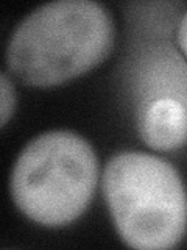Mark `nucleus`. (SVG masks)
<instances>
[{
    "label": "nucleus",
    "instance_id": "f03ea898",
    "mask_svg": "<svg viewBox=\"0 0 187 250\" xmlns=\"http://www.w3.org/2000/svg\"><path fill=\"white\" fill-rule=\"evenodd\" d=\"M103 195L123 242L140 250L175 247L187 230V192L178 170L145 152H120L103 170Z\"/></svg>",
    "mask_w": 187,
    "mask_h": 250
},
{
    "label": "nucleus",
    "instance_id": "f257e3e1",
    "mask_svg": "<svg viewBox=\"0 0 187 250\" xmlns=\"http://www.w3.org/2000/svg\"><path fill=\"white\" fill-rule=\"evenodd\" d=\"M114 44V22L92 0H58L37 6L16 27L6 66L20 82L49 88L88 72Z\"/></svg>",
    "mask_w": 187,
    "mask_h": 250
},
{
    "label": "nucleus",
    "instance_id": "423d86ee",
    "mask_svg": "<svg viewBox=\"0 0 187 250\" xmlns=\"http://www.w3.org/2000/svg\"><path fill=\"white\" fill-rule=\"evenodd\" d=\"M178 44L181 47L183 53L187 57V13H184L178 27Z\"/></svg>",
    "mask_w": 187,
    "mask_h": 250
},
{
    "label": "nucleus",
    "instance_id": "7ed1b4c3",
    "mask_svg": "<svg viewBox=\"0 0 187 250\" xmlns=\"http://www.w3.org/2000/svg\"><path fill=\"white\" fill-rule=\"evenodd\" d=\"M98 182L92 146L69 130L33 138L22 148L10 180L13 200L23 214L45 227L74 222L89 207Z\"/></svg>",
    "mask_w": 187,
    "mask_h": 250
},
{
    "label": "nucleus",
    "instance_id": "20e7f679",
    "mask_svg": "<svg viewBox=\"0 0 187 250\" xmlns=\"http://www.w3.org/2000/svg\"><path fill=\"white\" fill-rule=\"evenodd\" d=\"M144 143L159 152H170L187 141V106L176 99L151 102L140 119Z\"/></svg>",
    "mask_w": 187,
    "mask_h": 250
},
{
    "label": "nucleus",
    "instance_id": "39448f33",
    "mask_svg": "<svg viewBox=\"0 0 187 250\" xmlns=\"http://www.w3.org/2000/svg\"><path fill=\"white\" fill-rule=\"evenodd\" d=\"M0 88H2V111H0V116H2V125H6V122L13 116L16 105V92L6 74H2V77H0Z\"/></svg>",
    "mask_w": 187,
    "mask_h": 250
}]
</instances>
